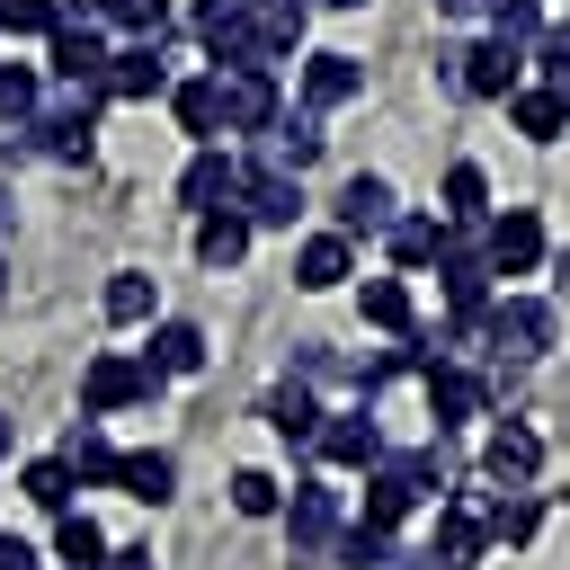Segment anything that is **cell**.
<instances>
[{
	"label": "cell",
	"mask_w": 570,
	"mask_h": 570,
	"mask_svg": "<svg viewBox=\"0 0 570 570\" xmlns=\"http://www.w3.org/2000/svg\"><path fill=\"white\" fill-rule=\"evenodd\" d=\"M45 71H53L62 89H98V71H107V27H98L89 9H62L53 36H45Z\"/></svg>",
	"instance_id": "obj_1"
},
{
	"label": "cell",
	"mask_w": 570,
	"mask_h": 570,
	"mask_svg": "<svg viewBox=\"0 0 570 570\" xmlns=\"http://www.w3.org/2000/svg\"><path fill=\"white\" fill-rule=\"evenodd\" d=\"M151 392H160V374L142 356H89L80 365V419H116V410H134Z\"/></svg>",
	"instance_id": "obj_2"
},
{
	"label": "cell",
	"mask_w": 570,
	"mask_h": 570,
	"mask_svg": "<svg viewBox=\"0 0 570 570\" xmlns=\"http://www.w3.org/2000/svg\"><path fill=\"white\" fill-rule=\"evenodd\" d=\"M18 134H36L53 160H89V134H98V89H71V98H53V107H36Z\"/></svg>",
	"instance_id": "obj_3"
},
{
	"label": "cell",
	"mask_w": 570,
	"mask_h": 570,
	"mask_svg": "<svg viewBox=\"0 0 570 570\" xmlns=\"http://www.w3.org/2000/svg\"><path fill=\"white\" fill-rule=\"evenodd\" d=\"M481 338H490L499 356H517V365H525V356H543V347H552V303L508 294V303H490V312H481Z\"/></svg>",
	"instance_id": "obj_4"
},
{
	"label": "cell",
	"mask_w": 570,
	"mask_h": 570,
	"mask_svg": "<svg viewBox=\"0 0 570 570\" xmlns=\"http://www.w3.org/2000/svg\"><path fill=\"white\" fill-rule=\"evenodd\" d=\"M169 89V62H160V36H134V45H116L107 53V71H98V98H160Z\"/></svg>",
	"instance_id": "obj_5"
},
{
	"label": "cell",
	"mask_w": 570,
	"mask_h": 570,
	"mask_svg": "<svg viewBox=\"0 0 570 570\" xmlns=\"http://www.w3.org/2000/svg\"><path fill=\"white\" fill-rule=\"evenodd\" d=\"M178 205H187V214H232V205H240V160L214 151V142H196V160L178 169Z\"/></svg>",
	"instance_id": "obj_6"
},
{
	"label": "cell",
	"mask_w": 570,
	"mask_h": 570,
	"mask_svg": "<svg viewBox=\"0 0 570 570\" xmlns=\"http://www.w3.org/2000/svg\"><path fill=\"white\" fill-rule=\"evenodd\" d=\"M285 534H294V570H312V561L338 543V490H330V481H303L294 508H285Z\"/></svg>",
	"instance_id": "obj_7"
},
{
	"label": "cell",
	"mask_w": 570,
	"mask_h": 570,
	"mask_svg": "<svg viewBox=\"0 0 570 570\" xmlns=\"http://www.w3.org/2000/svg\"><path fill=\"white\" fill-rule=\"evenodd\" d=\"M481 472H490V481H508V490H525V481L543 472V436H534V428H517V419H499V428L481 436Z\"/></svg>",
	"instance_id": "obj_8"
},
{
	"label": "cell",
	"mask_w": 570,
	"mask_h": 570,
	"mask_svg": "<svg viewBox=\"0 0 570 570\" xmlns=\"http://www.w3.org/2000/svg\"><path fill=\"white\" fill-rule=\"evenodd\" d=\"M445 62H454V80H463L472 98H508V89H517V62H525V53H517V45H499V36H481L472 53H445Z\"/></svg>",
	"instance_id": "obj_9"
},
{
	"label": "cell",
	"mask_w": 570,
	"mask_h": 570,
	"mask_svg": "<svg viewBox=\"0 0 570 570\" xmlns=\"http://www.w3.org/2000/svg\"><path fill=\"white\" fill-rule=\"evenodd\" d=\"M214 98H223V125L232 134H258L276 116V80L267 71H214Z\"/></svg>",
	"instance_id": "obj_10"
},
{
	"label": "cell",
	"mask_w": 570,
	"mask_h": 570,
	"mask_svg": "<svg viewBox=\"0 0 570 570\" xmlns=\"http://www.w3.org/2000/svg\"><path fill=\"white\" fill-rule=\"evenodd\" d=\"M481 401H490V383H481V374H463V365H428V410H436V436H445V428H472V419H481Z\"/></svg>",
	"instance_id": "obj_11"
},
{
	"label": "cell",
	"mask_w": 570,
	"mask_h": 570,
	"mask_svg": "<svg viewBox=\"0 0 570 570\" xmlns=\"http://www.w3.org/2000/svg\"><path fill=\"white\" fill-rule=\"evenodd\" d=\"M338 472H365V463H383V428L365 419V410H338V419H321V436H312Z\"/></svg>",
	"instance_id": "obj_12"
},
{
	"label": "cell",
	"mask_w": 570,
	"mask_h": 570,
	"mask_svg": "<svg viewBox=\"0 0 570 570\" xmlns=\"http://www.w3.org/2000/svg\"><path fill=\"white\" fill-rule=\"evenodd\" d=\"M53 463H62L80 490H107V481H116V445H107V428H98V419H71V436L53 445Z\"/></svg>",
	"instance_id": "obj_13"
},
{
	"label": "cell",
	"mask_w": 570,
	"mask_h": 570,
	"mask_svg": "<svg viewBox=\"0 0 570 570\" xmlns=\"http://www.w3.org/2000/svg\"><path fill=\"white\" fill-rule=\"evenodd\" d=\"M240 223H258V232H285L294 214H303V187L294 178H276V169H240Z\"/></svg>",
	"instance_id": "obj_14"
},
{
	"label": "cell",
	"mask_w": 570,
	"mask_h": 570,
	"mask_svg": "<svg viewBox=\"0 0 570 570\" xmlns=\"http://www.w3.org/2000/svg\"><path fill=\"white\" fill-rule=\"evenodd\" d=\"M543 258V223H534V205H508L499 223H490V267L499 276H525Z\"/></svg>",
	"instance_id": "obj_15"
},
{
	"label": "cell",
	"mask_w": 570,
	"mask_h": 570,
	"mask_svg": "<svg viewBox=\"0 0 570 570\" xmlns=\"http://www.w3.org/2000/svg\"><path fill=\"white\" fill-rule=\"evenodd\" d=\"M258 151H267L276 178H285V169H312V160H321V125H312V116H267V125H258Z\"/></svg>",
	"instance_id": "obj_16"
},
{
	"label": "cell",
	"mask_w": 570,
	"mask_h": 570,
	"mask_svg": "<svg viewBox=\"0 0 570 570\" xmlns=\"http://www.w3.org/2000/svg\"><path fill=\"white\" fill-rule=\"evenodd\" d=\"M481 543H490V534H481V517L436 508V534H428V552H419V561H428V570H472V561H481Z\"/></svg>",
	"instance_id": "obj_17"
},
{
	"label": "cell",
	"mask_w": 570,
	"mask_h": 570,
	"mask_svg": "<svg viewBox=\"0 0 570 570\" xmlns=\"http://www.w3.org/2000/svg\"><path fill=\"white\" fill-rule=\"evenodd\" d=\"M258 419H267L285 445H312V436H321V401H312V383H276V392L258 401Z\"/></svg>",
	"instance_id": "obj_18"
},
{
	"label": "cell",
	"mask_w": 570,
	"mask_h": 570,
	"mask_svg": "<svg viewBox=\"0 0 570 570\" xmlns=\"http://www.w3.org/2000/svg\"><path fill=\"white\" fill-rule=\"evenodd\" d=\"M116 490L125 499H142V508H169L178 499V463L151 445V454H116Z\"/></svg>",
	"instance_id": "obj_19"
},
{
	"label": "cell",
	"mask_w": 570,
	"mask_h": 570,
	"mask_svg": "<svg viewBox=\"0 0 570 570\" xmlns=\"http://www.w3.org/2000/svg\"><path fill=\"white\" fill-rule=\"evenodd\" d=\"M383 223H392V187L356 169V178L338 187V240H356V232H383Z\"/></svg>",
	"instance_id": "obj_20"
},
{
	"label": "cell",
	"mask_w": 570,
	"mask_h": 570,
	"mask_svg": "<svg viewBox=\"0 0 570 570\" xmlns=\"http://www.w3.org/2000/svg\"><path fill=\"white\" fill-rule=\"evenodd\" d=\"M356 89H365V62H356V53H312V62H303V98H312V107H338V98H356Z\"/></svg>",
	"instance_id": "obj_21"
},
{
	"label": "cell",
	"mask_w": 570,
	"mask_h": 570,
	"mask_svg": "<svg viewBox=\"0 0 570 570\" xmlns=\"http://www.w3.org/2000/svg\"><path fill=\"white\" fill-rule=\"evenodd\" d=\"M294 285H303V294H330V285H347V240H338V232H312V240L294 249Z\"/></svg>",
	"instance_id": "obj_22"
},
{
	"label": "cell",
	"mask_w": 570,
	"mask_h": 570,
	"mask_svg": "<svg viewBox=\"0 0 570 570\" xmlns=\"http://www.w3.org/2000/svg\"><path fill=\"white\" fill-rule=\"evenodd\" d=\"M53 561H62V570H98V561H107V534H98L89 508H62V517H53Z\"/></svg>",
	"instance_id": "obj_23"
},
{
	"label": "cell",
	"mask_w": 570,
	"mask_h": 570,
	"mask_svg": "<svg viewBox=\"0 0 570 570\" xmlns=\"http://www.w3.org/2000/svg\"><path fill=\"white\" fill-rule=\"evenodd\" d=\"M356 303H365V321H374V330L419 338V312H410V285H401V276H365V294H356Z\"/></svg>",
	"instance_id": "obj_24"
},
{
	"label": "cell",
	"mask_w": 570,
	"mask_h": 570,
	"mask_svg": "<svg viewBox=\"0 0 570 570\" xmlns=\"http://www.w3.org/2000/svg\"><path fill=\"white\" fill-rule=\"evenodd\" d=\"M142 365H151V374H196V365H205V330H196V321H160Z\"/></svg>",
	"instance_id": "obj_25"
},
{
	"label": "cell",
	"mask_w": 570,
	"mask_h": 570,
	"mask_svg": "<svg viewBox=\"0 0 570 570\" xmlns=\"http://www.w3.org/2000/svg\"><path fill=\"white\" fill-rule=\"evenodd\" d=\"M508 116H517L525 142H561V125H570V107L552 89H508Z\"/></svg>",
	"instance_id": "obj_26"
},
{
	"label": "cell",
	"mask_w": 570,
	"mask_h": 570,
	"mask_svg": "<svg viewBox=\"0 0 570 570\" xmlns=\"http://www.w3.org/2000/svg\"><path fill=\"white\" fill-rule=\"evenodd\" d=\"M98 303H107V321H116V330H134V321H151V303H160V285H151L142 267H116Z\"/></svg>",
	"instance_id": "obj_27"
},
{
	"label": "cell",
	"mask_w": 570,
	"mask_h": 570,
	"mask_svg": "<svg viewBox=\"0 0 570 570\" xmlns=\"http://www.w3.org/2000/svg\"><path fill=\"white\" fill-rule=\"evenodd\" d=\"M196 258H205V267H240V258H249V223H240V214H205V223H196Z\"/></svg>",
	"instance_id": "obj_28"
},
{
	"label": "cell",
	"mask_w": 570,
	"mask_h": 570,
	"mask_svg": "<svg viewBox=\"0 0 570 570\" xmlns=\"http://www.w3.org/2000/svg\"><path fill=\"white\" fill-rule=\"evenodd\" d=\"M169 107H178V125H187L196 142H214V134H223V98H214V80H178V89H169Z\"/></svg>",
	"instance_id": "obj_29"
},
{
	"label": "cell",
	"mask_w": 570,
	"mask_h": 570,
	"mask_svg": "<svg viewBox=\"0 0 570 570\" xmlns=\"http://www.w3.org/2000/svg\"><path fill=\"white\" fill-rule=\"evenodd\" d=\"M534 525H543V499H490L481 508V534H499V543H534Z\"/></svg>",
	"instance_id": "obj_30"
},
{
	"label": "cell",
	"mask_w": 570,
	"mask_h": 570,
	"mask_svg": "<svg viewBox=\"0 0 570 570\" xmlns=\"http://www.w3.org/2000/svg\"><path fill=\"white\" fill-rule=\"evenodd\" d=\"M481 214H490V178L472 160H454L445 169V223H481Z\"/></svg>",
	"instance_id": "obj_31"
},
{
	"label": "cell",
	"mask_w": 570,
	"mask_h": 570,
	"mask_svg": "<svg viewBox=\"0 0 570 570\" xmlns=\"http://www.w3.org/2000/svg\"><path fill=\"white\" fill-rule=\"evenodd\" d=\"M18 490H27V499H36V508H45V517H62V508H71V490H80V481H71V472H62V463H53V454H36V463H27V472H18Z\"/></svg>",
	"instance_id": "obj_32"
},
{
	"label": "cell",
	"mask_w": 570,
	"mask_h": 570,
	"mask_svg": "<svg viewBox=\"0 0 570 570\" xmlns=\"http://www.w3.org/2000/svg\"><path fill=\"white\" fill-rule=\"evenodd\" d=\"M98 27H125V36H160L169 27V0H89Z\"/></svg>",
	"instance_id": "obj_33"
},
{
	"label": "cell",
	"mask_w": 570,
	"mask_h": 570,
	"mask_svg": "<svg viewBox=\"0 0 570 570\" xmlns=\"http://www.w3.org/2000/svg\"><path fill=\"white\" fill-rule=\"evenodd\" d=\"M445 303H454L463 321L490 312V267H481V258H454V267H445Z\"/></svg>",
	"instance_id": "obj_34"
},
{
	"label": "cell",
	"mask_w": 570,
	"mask_h": 570,
	"mask_svg": "<svg viewBox=\"0 0 570 570\" xmlns=\"http://www.w3.org/2000/svg\"><path fill=\"white\" fill-rule=\"evenodd\" d=\"M36 107H45V80H36L27 62H0V116H9V125H27Z\"/></svg>",
	"instance_id": "obj_35"
},
{
	"label": "cell",
	"mask_w": 570,
	"mask_h": 570,
	"mask_svg": "<svg viewBox=\"0 0 570 570\" xmlns=\"http://www.w3.org/2000/svg\"><path fill=\"white\" fill-rule=\"evenodd\" d=\"M383 232H392V258H401V267H428V258H436V223H428V214H401V223H383Z\"/></svg>",
	"instance_id": "obj_36"
},
{
	"label": "cell",
	"mask_w": 570,
	"mask_h": 570,
	"mask_svg": "<svg viewBox=\"0 0 570 570\" xmlns=\"http://www.w3.org/2000/svg\"><path fill=\"white\" fill-rule=\"evenodd\" d=\"M338 561H347V570H392V534H374V525H338Z\"/></svg>",
	"instance_id": "obj_37"
},
{
	"label": "cell",
	"mask_w": 570,
	"mask_h": 570,
	"mask_svg": "<svg viewBox=\"0 0 570 570\" xmlns=\"http://www.w3.org/2000/svg\"><path fill=\"white\" fill-rule=\"evenodd\" d=\"M53 0H0V36H53Z\"/></svg>",
	"instance_id": "obj_38"
},
{
	"label": "cell",
	"mask_w": 570,
	"mask_h": 570,
	"mask_svg": "<svg viewBox=\"0 0 570 570\" xmlns=\"http://www.w3.org/2000/svg\"><path fill=\"white\" fill-rule=\"evenodd\" d=\"M232 508H240V517H276L285 499H276V481H267V472H232Z\"/></svg>",
	"instance_id": "obj_39"
},
{
	"label": "cell",
	"mask_w": 570,
	"mask_h": 570,
	"mask_svg": "<svg viewBox=\"0 0 570 570\" xmlns=\"http://www.w3.org/2000/svg\"><path fill=\"white\" fill-rule=\"evenodd\" d=\"M534 53H543V71H552V98L570 107V27H543V36H534Z\"/></svg>",
	"instance_id": "obj_40"
},
{
	"label": "cell",
	"mask_w": 570,
	"mask_h": 570,
	"mask_svg": "<svg viewBox=\"0 0 570 570\" xmlns=\"http://www.w3.org/2000/svg\"><path fill=\"white\" fill-rule=\"evenodd\" d=\"M0 570H45V552L27 534H0Z\"/></svg>",
	"instance_id": "obj_41"
},
{
	"label": "cell",
	"mask_w": 570,
	"mask_h": 570,
	"mask_svg": "<svg viewBox=\"0 0 570 570\" xmlns=\"http://www.w3.org/2000/svg\"><path fill=\"white\" fill-rule=\"evenodd\" d=\"M98 570H151V543H125V552H107Z\"/></svg>",
	"instance_id": "obj_42"
},
{
	"label": "cell",
	"mask_w": 570,
	"mask_h": 570,
	"mask_svg": "<svg viewBox=\"0 0 570 570\" xmlns=\"http://www.w3.org/2000/svg\"><path fill=\"white\" fill-rule=\"evenodd\" d=\"M436 9H445V18H472V9H490V0H436Z\"/></svg>",
	"instance_id": "obj_43"
},
{
	"label": "cell",
	"mask_w": 570,
	"mask_h": 570,
	"mask_svg": "<svg viewBox=\"0 0 570 570\" xmlns=\"http://www.w3.org/2000/svg\"><path fill=\"white\" fill-rule=\"evenodd\" d=\"M9 445H18V419H9V410H0V463H9Z\"/></svg>",
	"instance_id": "obj_44"
},
{
	"label": "cell",
	"mask_w": 570,
	"mask_h": 570,
	"mask_svg": "<svg viewBox=\"0 0 570 570\" xmlns=\"http://www.w3.org/2000/svg\"><path fill=\"white\" fill-rule=\"evenodd\" d=\"M561 303H570V249H561Z\"/></svg>",
	"instance_id": "obj_45"
},
{
	"label": "cell",
	"mask_w": 570,
	"mask_h": 570,
	"mask_svg": "<svg viewBox=\"0 0 570 570\" xmlns=\"http://www.w3.org/2000/svg\"><path fill=\"white\" fill-rule=\"evenodd\" d=\"M0 303H9V267H0Z\"/></svg>",
	"instance_id": "obj_46"
},
{
	"label": "cell",
	"mask_w": 570,
	"mask_h": 570,
	"mask_svg": "<svg viewBox=\"0 0 570 570\" xmlns=\"http://www.w3.org/2000/svg\"><path fill=\"white\" fill-rule=\"evenodd\" d=\"M330 9H356V0H330Z\"/></svg>",
	"instance_id": "obj_47"
},
{
	"label": "cell",
	"mask_w": 570,
	"mask_h": 570,
	"mask_svg": "<svg viewBox=\"0 0 570 570\" xmlns=\"http://www.w3.org/2000/svg\"><path fill=\"white\" fill-rule=\"evenodd\" d=\"M419 570H428V561H419Z\"/></svg>",
	"instance_id": "obj_48"
}]
</instances>
